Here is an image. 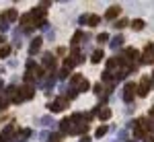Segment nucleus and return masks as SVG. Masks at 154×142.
I'll return each mask as SVG.
<instances>
[{
    "label": "nucleus",
    "instance_id": "nucleus-1",
    "mask_svg": "<svg viewBox=\"0 0 154 142\" xmlns=\"http://www.w3.org/2000/svg\"><path fill=\"white\" fill-rule=\"evenodd\" d=\"M136 91H138V89H136V84H134V83H128V84H125V89H123V99L130 103L131 99H134V93H136Z\"/></svg>",
    "mask_w": 154,
    "mask_h": 142
},
{
    "label": "nucleus",
    "instance_id": "nucleus-2",
    "mask_svg": "<svg viewBox=\"0 0 154 142\" xmlns=\"http://www.w3.org/2000/svg\"><path fill=\"white\" fill-rule=\"evenodd\" d=\"M154 62V46H148L144 49V56H142V64H152Z\"/></svg>",
    "mask_w": 154,
    "mask_h": 142
},
{
    "label": "nucleus",
    "instance_id": "nucleus-3",
    "mask_svg": "<svg viewBox=\"0 0 154 142\" xmlns=\"http://www.w3.org/2000/svg\"><path fill=\"white\" fill-rule=\"evenodd\" d=\"M66 105H68L66 99H58V101L49 103V109H51V111H62V109H66Z\"/></svg>",
    "mask_w": 154,
    "mask_h": 142
},
{
    "label": "nucleus",
    "instance_id": "nucleus-4",
    "mask_svg": "<svg viewBox=\"0 0 154 142\" xmlns=\"http://www.w3.org/2000/svg\"><path fill=\"white\" fill-rule=\"evenodd\" d=\"M148 87H150V76H142V84H140V89H138L140 97H146V93H148Z\"/></svg>",
    "mask_w": 154,
    "mask_h": 142
},
{
    "label": "nucleus",
    "instance_id": "nucleus-5",
    "mask_svg": "<svg viewBox=\"0 0 154 142\" xmlns=\"http://www.w3.org/2000/svg\"><path fill=\"white\" fill-rule=\"evenodd\" d=\"M21 93H23V99H31L33 93H35V89H33L31 84H25L23 89H21Z\"/></svg>",
    "mask_w": 154,
    "mask_h": 142
},
{
    "label": "nucleus",
    "instance_id": "nucleus-6",
    "mask_svg": "<svg viewBox=\"0 0 154 142\" xmlns=\"http://www.w3.org/2000/svg\"><path fill=\"white\" fill-rule=\"evenodd\" d=\"M119 12H121V6H109L107 19H115V17H119Z\"/></svg>",
    "mask_w": 154,
    "mask_h": 142
},
{
    "label": "nucleus",
    "instance_id": "nucleus-7",
    "mask_svg": "<svg viewBox=\"0 0 154 142\" xmlns=\"http://www.w3.org/2000/svg\"><path fill=\"white\" fill-rule=\"evenodd\" d=\"M39 46H41V37H37V39H33V41H31V47H29V52H31V54L39 52Z\"/></svg>",
    "mask_w": 154,
    "mask_h": 142
},
{
    "label": "nucleus",
    "instance_id": "nucleus-8",
    "mask_svg": "<svg viewBox=\"0 0 154 142\" xmlns=\"http://www.w3.org/2000/svg\"><path fill=\"white\" fill-rule=\"evenodd\" d=\"M43 64H45L48 68H54V64H56L54 56H51V54H45V56H43Z\"/></svg>",
    "mask_w": 154,
    "mask_h": 142
},
{
    "label": "nucleus",
    "instance_id": "nucleus-9",
    "mask_svg": "<svg viewBox=\"0 0 154 142\" xmlns=\"http://www.w3.org/2000/svg\"><path fill=\"white\" fill-rule=\"evenodd\" d=\"M91 60H93L95 64H99V62L103 60V49H95V52H93V56H91Z\"/></svg>",
    "mask_w": 154,
    "mask_h": 142
},
{
    "label": "nucleus",
    "instance_id": "nucleus-10",
    "mask_svg": "<svg viewBox=\"0 0 154 142\" xmlns=\"http://www.w3.org/2000/svg\"><path fill=\"white\" fill-rule=\"evenodd\" d=\"M99 118H101V119H109V118H111V109H109V107L99 109Z\"/></svg>",
    "mask_w": 154,
    "mask_h": 142
},
{
    "label": "nucleus",
    "instance_id": "nucleus-11",
    "mask_svg": "<svg viewBox=\"0 0 154 142\" xmlns=\"http://www.w3.org/2000/svg\"><path fill=\"white\" fill-rule=\"evenodd\" d=\"M17 17H19V14H17V11H14V8H8V11H6V14H4V19H6V21H14Z\"/></svg>",
    "mask_w": 154,
    "mask_h": 142
},
{
    "label": "nucleus",
    "instance_id": "nucleus-12",
    "mask_svg": "<svg viewBox=\"0 0 154 142\" xmlns=\"http://www.w3.org/2000/svg\"><path fill=\"white\" fill-rule=\"evenodd\" d=\"M144 21L142 19H136V21H131V27H134V29H136V31H140V29H144Z\"/></svg>",
    "mask_w": 154,
    "mask_h": 142
},
{
    "label": "nucleus",
    "instance_id": "nucleus-13",
    "mask_svg": "<svg viewBox=\"0 0 154 142\" xmlns=\"http://www.w3.org/2000/svg\"><path fill=\"white\" fill-rule=\"evenodd\" d=\"M82 37H84V33H82V31H78V33H76V35L72 37V46H78V43H80V41H82Z\"/></svg>",
    "mask_w": 154,
    "mask_h": 142
},
{
    "label": "nucleus",
    "instance_id": "nucleus-14",
    "mask_svg": "<svg viewBox=\"0 0 154 142\" xmlns=\"http://www.w3.org/2000/svg\"><path fill=\"white\" fill-rule=\"evenodd\" d=\"M125 56H128L130 60H136V58H138V52L131 49V47H128V49H125Z\"/></svg>",
    "mask_w": 154,
    "mask_h": 142
},
{
    "label": "nucleus",
    "instance_id": "nucleus-15",
    "mask_svg": "<svg viewBox=\"0 0 154 142\" xmlns=\"http://www.w3.org/2000/svg\"><path fill=\"white\" fill-rule=\"evenodd\" d=\"M88 25H91V27H97V25H99V17H97V14H93V17L88 19Z\"/></svg>",
    "mask_w": 154,
    "mask_h": 142
},
{
    "label": "nucleus",
    "instance_id": "nucleus-16",
    "mask_svg": "<svg viewBox=\"0 0 154 142\" xmlns=\"http://www.w3.org/2000/svg\"><path fill=\"white\" fill-rule=\"evenodd\" d=\"M105 134H107V128H105V126L97 128V136H99V138H101V136H105Z\"/></svg>",
    "mask_w": 154,
    "mask_h": 142
},
{
    "label": "nucleus",
    "instance_id": "nucleus-17",
    "mask_svg": "<svg viewBox=\"0 0 154 142\" xmlns=\"http://www.w3.org/2000/svg\"><path fill=\"white\" fill-rule=\"evenodd\" d=\"M8 54H11V47H8V46L0 49V56H2V58H4V56H8Z\"/></svg>",
    "mask_w": 154,
    "mask_h": 142
},
{
    "label": "nucleus",
    "instance_id": "nucleus-18",
    "mask_svg": "<svg viewBox=\"0 0 154 142\" xmlns=\"http://www.w3.org/2000/svg\"><path fill=\"white\" fill-rule=\"evenodd\" d=\"M6 105H8V101L0 97V111H4V109H6Z\"/></svg>",
    "mask_w": 154,
    "mask_h": 142
},
{
    "label": "nucleus",
    "instance_id": "nucleus-19",
    "mask_svg": "<svg viewBox=\"0 0 154 142\" xmlns=\"http://www.w3.org/2000/svg\"><path fill=\"white\" fill-rule=\"evenodd\" d=\"M97 39H99V43H103V41H107V39H109V37H107L105 33H101V35L97 37Z\"/></svg>",
    "mask_w": 154,
    "mask_h": 142
},
{
    "label": "nucleus",
    "instance_id": "nucleus-20",
    "mask_svg": "<svg viewBox=\"0 0 154 142\" xmlns=\"http://www.w3.org/2000/svg\"><path fill=\"white\" fill-rule=\"evenodd\" d=\"M144 142H154V136H144Z\"/></svg>",
    "mask_w": 154,
    "mask_h": 142
},
{
    "label": "nucleus",
    "instance_id": "nucleus-21",
    "mask_svg": "<svg viewBox=\"0 0 154 142\" xmlns=\"http://www.w3.org/2000/svg\"><path fill=\"white\" fill-rule=\"evenodd\" d=\"M150 118H154V107H152V109H150Z\"/></svg>",
    "mask_w": 154,
    "mask_h": 142
},
{
    "label": "nucleus",
    "instance_id": "nucleus-22",
    "mask_svg": "<svg viewBox=\"0 0 154 142\" xmlns=\"http://www.w3.org/2000/svg\"><path fill=\"white\" fill-rule=\"evenodd\" d=\"M2 41H4V37H0V43H2Z\"/></svg>",
    "mask_w": 154,
    "mask_h": 142
}]
</instances>
